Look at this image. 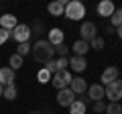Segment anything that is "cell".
Listing matches in <instances>:
<instances>
[{
	"label": "cell",
	"mask_w": 122,
	"mask_h": 114,
	"mask_svg": "<svg viewBox=\"0 0 122 114\" xmlns=\"http://www.w3.org/2000/svg\"><path fill=\"white\" fill-rule=\"evenodd\" d=\"M106 114H122L120 102H110V104H106Z\"/></svg>",
	"instance_id": "cell-22"
},
{
	"label": "cell",
	"mask_w": 122,
	"mask_h": 114,
	"mask_svg": "<svg viewBox=\"0 0 122 114\" xmlns=\"http://www.w3.org/2000/svg\"><path fill=\"white\" fill-rule=\"evenodd\" d=\"M94 112H98V114L106 112V104H104V100H102V102H94Z\"/></svg>",
	"instance_id": "cell-29"
},
{
	"label": "cell",
	"mask_w": 122,
	"mask_h": 114,
	"mask_svg": "<svg viewBox=\"0 0 122 114\" xmlns=\"http://www.w3.org/2000/svg\"><path fill=\"white\" fill-rule=\"evenodd\" d=\"M90 49L102 51V49H104V39H102V37H96V39H92V41H90Z\"/></svg>",
	"instance_id": "cell-25"
},
{
	"label": "cell",
	"mask_w": 122,
	"mask_h": 114,
	"mask_svg": "<svg viewBox=\"0 0 122 114\" xmlns=\"http://www.w3.org/2000/svg\"><path fill=\"white\" fill-rule=\"evenodd\" d=\"M16 94H18L16 83H10V86H6V88H4V92H2V98H4V100H8V102H12L14 98H16Z\"/></svg>",
	"instance_id": "cell-18"
},
{
	"label": "cell",
	"mask_w": 122,
	"mask_h": 114,
	"mask_svg": "<svg viewBox=\"0 0 122 114\" xmlns=\"http://www.w3.org/2000/svg\"><path fill=\"white\" fill-rule=\"evenodd\" d=\"M65 4H67V2L57 0V2H51V4L47 6V10H49V14H53V16H63V12H65Z\"/></svg>",
	"instance_id": "cell-16"
},
{
	"label": "cell",
	"mask_w": 122,
	"mask_h": 114,
	"mask_svg": "<svg viewBox=\"0 0 122 114\" xmlns=\"http://www.w3.org/2000/svg\"><path fill=\"white\" fill-rule=\"evenodd\" d=\"M110 22H112L110 26H114V29H118V26L122 25V8H116V10H114V14L110 16Z\"/></svg>",
	"instance_id": "cell-20"
},
{
	"label": "cell",
	"mask_w": 122,
	"mask_h": 114,
	"mask_svg": "<svg viewBox=\"0 0 122 114\" xmlns=\"http://www.w3.org/2000/svg\"><path fill=\"white\" fill-rule=\"evenodd\" d=\"M69 114H86V104L81 100H75L73 104L69 106Z\"/></svg>",
	"instance_id": "cell-19"
},
{
	"label": "cell",
	"mask_w": 122,
	"mask_h": 114,
	"mask_svg": "<svg viewBox=\"0 0 122 114\" xmlns=\"http://www.w3.org/2000/svg\"><path fill=\"white\" fill-rule=\"evenodd\" d=\"M37 79H39V83H49L51 82V73L43 67V69H39V73H37Z\"/></svg>",
	"instance_id": "cell-24"
},
{
	"label": "cell",
	"mask_w": 122,
	"mask_h": 114,
	"mask_svg": "<svg viewBox=\"0 0 122 114\" xmlns=\"http://www.w3.org/2000/svg\"><path fill=\"white\" fill-rule=\"evenodd\" d=\"M45 69H47L49 73H51V78H53V75L57 73V65H55V59H51V61H47V63H45Z\"/></svg>",
	"instance_id": "cell-28"
},
{
	"label": "cell",
	"mask_w": 122,
	"mask_h": 114,
	"mask_svg": "<svg viewBox=\"0 0 122 114\" xmlns=\"http://www.w3.org/2000/svg\"><path fill=\"white\" fill-rule=\"evenodd\" d=\"M87 98H90L92 102H102L104 100V86H102V83L90 86V88H87Z\"/></svg>",
	"instance_id": "cell-8"
},
{
	"label": "cell",
	"mask_w": 122,
	"mask_h": 114,
	"mask_svg": "<svg viewBox=\"0 0 122 114\" xmlns=\"http://www.w3.org/2000/svg\"><path fill=\"white\" fill-rule=\"evenodd\" d=\"M55 53H59L61 57H67V53H69V47H67L65 43H61V45H57V47H55Z\"/></svg>",
	"instance_id": "cell-27"
},
{
	"label": "cell",
	"mask_w": 122,
	"mask_h": 114,
	"mask_svg": "<svg viewBox=\"0 0 122 114\" xmlns=\"http://www.w3.org/2000/svg\"><path fill=\"white\" fill-rule=\"evenodd\" d=\"M14 83V71L10 67H0V86H10Z\"/></svg>",
	"instance_id": "cell-12"
},
{
	"label": "cell",
	"mask_w": 122,
	"mask_h": 114,
	"mask_svg": "<svg viewBox=\"0 0 122 114\" xmlns=\"http://www.w3.org/2000/svg\"><path fill=\"white\" fill-rule=\"evenodd\" d=\"M71 49H73V53H75L77 57H86V53L90 51V43H87V41H83V39H77V41L73 43V47H71Z\"/></svg>",
	"instance_id": "cell-17"
},
{
	"label": "cell",
	"mask_w": 122,
	"mask_h": 114,
	"mask_svg": "<svg viewBox=\"0 0 122 114\" xmlns=\"http://www.w3.org/2000/svg\"><path fill=\"white\" fill-rule=\"evenodd\" d=\"M30 47H33L30 43H18V47H16V55H20V57L29 55V53H30Z\"/></svg>",
	"instance_id": "cell-23"
},
{
	"label": "cell",
	"mask_w": 122,
	"mask_h": 114,
	"mask_svg": "<svg viewBox=\"0 0 122 114\" xmlns=\"http://www.w3.org/2000/svg\"><path fill=\"white\" fill-rule=\"evenodd\" d=\"M114 79H118V67H106V69L102 71V79H100L102 86H108Z\"/></svg>",
	"instance_id": "cell-13"
},
{
	"label": "cell",
	"mask_w": 122,
	"mask_h": 114,
	"mask_svg": "<svg viewBox=\"0 0 122 114\" xmlns=\"http://www.w3.org/2000/svg\"><path fill=\"white\" fill-rule=\"evenodd\" d=\"M8 63H10V69H12V71H16V69H20V67H22V57L14 53V55H10Z\"/></svg>",
	"instance_id": "cell-21"
},
{
	"label": "cell",
	"mask_w": 122,
	"mask_h": 114,
	"mask_svg": "<svg viewBox=\"0 0 122 114\" xmlns=\"http://www.w3.org/2000/svg\"><path fill=\"white\" fill-rule=\"evenodd\" d=\"M96 10H98V14H100V16H112L114 10H116V6H114L112 0H104V2H100V4H98Z\"/></svg>",
	"instance_id": "cell-10"
},
{
	"label": "cell",
	"mask_w": 122,
	"mask_h": 114,
	"mask_svg": "<svg viewBox=\"0 0 122 114\" xmlns=\"http://www.w3.org/2000/svg\"><path fill=\"white\" fill-rule=\"evenodd\" d=\"M30 33H43V22L37 21L35 25H33V29H30Z\"/></svg>",
	"instance_id": "cell-31"
},
{
	"label": "cell",
	"mask_w": 122,
	"mask_h": 114,
	"mask_svg": "<svg viewBox=\"0 0 122 114\" xmlns=\"http://www.w3.org/2000/svg\"><path fill=\"white\" fill-rule=\"evenodd\" d=\"M106 33H108V35H116V29H114V26H106Z\"/></svg>",
	"instance_id": "cell-32"
},
{
	"label": "cell",
	"mask_w": 122,
	"mask_h": 114,
	"mask_svg": "<svg viewBox=\"0 0 122 114\" xmlns=\"http://www.w3.org/2000/svg\"><path fill=\"white\" fill-rule=\"evenodd\" d=\"M29 114H43V112H39V110H33V112H29Z\"/></svg>",
	"instance_id": "cell-34"
},
{
	"label": "cell",
	"mask_w": 122,
	"mask_h": 114,
	"mask_svg": "<svg viewBox=\"0 0 122 114\" xmlns=\"http://www.w3.org/2000/svg\"><path fill=\"white\" fill-rule=\"evenodd\" d=\"M104 96L110 102H120V98H122V79L120 78L110 82L108 86H104Z\"/></svg>",
	"instance_id": "cell-3"
},
{
	"label": "cell",
	"mask_w": 122,
	"mask_h": 114,
	"mask_svg": "<svg viewBox=\"0 0 122 114\" xmlns=\"http://www.w3.org/2000/svg\"><path fill=\"white\" fill-rule=\"evenodd\" d=\"M8 39H10V31H4V29H0V45H4Z\"/></svg>",
	"instance_id": "cell-30"
},
{
	"label": "cell",
	"mask_w": 122,
	"mask_h": 114,
	"mask_svg": "<svg viewBox=\"0 0 122 114\" xmlns=\"http://www.w3.org/2000/svg\"><path fill=\"white\" fill-rule=\"evenodd\" d=\"M2 92H4V86H0V98H2Z\"/></svg>",
	"instance_id": "cell-35"
},
{
	"label": "cell",
	"mask_w": 122,
	"mask_h": 114,
	"mask_svg": "<svg viewBox=\"0 0 122 114\" xmlns=\"http://www.w3.org/2000/svg\"><path fill=\"white\" fill-rule=\"evenodd\" d=\"M55 65H57V71L67 69V65H69V59H67V57H59V59L55 61Z\"/></svg>",
	"instance_id": "cell-26"
},
{
	"label": "cell",
	"mask_w": 122,
	"mask_h": 114,
	"mask_svg": "<svg viewBox=\"0 0 122 114\" xmlns=\"http://www.w3.org/2000/svg\"><path fill=\"white\" fill-rule=\"evenodd\" d=\"M63 16H67L69 21H81V18L86 16V6H83L79 0H71V2L65 4V12H63Z\"/></svg>",
	"instance_id": "cell-2"
},
{
	"label": "cell",
	"mask_w": 122,
	"mask_h": 114,
	"mask_svg": "<svg viewBox=\"0 0 122 114\" xmlns=\"http://www.w3.org/2000/svg\"><path fill=\"white\" fill-rule=\"evenodd\" d=\"M79 33H81V39L87 41V43H90L92 39H96V37H98V29H96V25H94V22H90V21L81 22V29H79Z\"/></svg>",
	"instance_id": "cell-6"
},
{
	"label": "cell",
	"mask_w": 122,
	"mask_h": 114,
	"mask_svg": "<svg viewBox=\"0 0 122 114\" xmlns=\"http://www.w3.org/2000/svg\"><path fill=\"white\" fill-rule=\"evenodd\" d=\"M30 53H33V57H35L37 63H43V65H45L47 61L53 59V55H55V47H53L47 39H41V41H37V43L30 47Z\"/></svg>",
	"instance_id": "cell-1"
},
{
	"label": "cell",
	"mask_w": 122,
	"mask_h": 114,
	"mask_svg": "<svg viewBox=\"0 0 122 114\" xmlns=\"http://www.w3.org/2000/svg\"><path fill=\"white\" fill-rule=\"evenodd\" d=\"M75 102V94L71 92L69 88H63V90H59V92H57V104L59 106H71Z\"/></svg>",
	"instance_id": "cell-7"
},
{
	"label": "cell",
	"mask_w": 122,
	"mask_h": 114,
	"mask_svg": "<svg viewBox=\"0 0 122 114\" xmlns=\"http://www.w3.org/2000/svg\"><path fill=\"white\" fill-rule=\"evenodd\" d=\"M16 25H18V21L14 14H2L0 16V29H4V31H12Z\"/></svg>",
	"instance_id": "cell-11"
},
{
	"label": "cell",
	"mask_w": 122,
	"mask_h": 114,
	"mask_svg": "<svg viewBox=\"0 0 122 114\" xmlns=\"http://www.w3.org/2000/svg\"><path fill=\"white\" fill-rule=\"evenodd\" d=\"M51 82H53V88H57V90L69 88V82H71V73H69V69H61V71H57V73L51 78Z\"/></svg>",
	"instance_id": "cell-5"
},
{
	"label": "cell",
	"mask_w": 122,
	"mask_h": 114,
	"mask_svg": "<svg viewBox=\"0 0 122 114\" xmlns=\"http://www.w3.org/2000/svg\"><path fill=\"white\" fill-rule=\"evenodd\" d=\"M116 35H118V39H122V25L116 29Z\"/></svg>",
	"instance_id": "cell-33"
},
{
	"label": "cell",
	"mask_w": 122,
	"mask_h": 114,
	"mask_svg": "<svg viewBox=\"0 0 122 114\" xmlns=\"http://www.w3.org/2000/svg\"><path fill=\"white\" fill-rule=\"evenodd\" d=\"M69 90L75 94V96H79V94H86V90H87L86 79H83V78H71V82H69Z\"/></svg>",
	"instance_id": "cell-9"
},
{
	"label": "cell",
	"mask_w": 122,
	"mask_h": 114,
	"mask_svg": "<svg viewBox=\"0 0 122 114\" xmlns=\"http://www.w3.org/2000/svg\"><path fill=\"white\" fill-rule=\"evenodd\" d=\"M69 67L73 71H77V73H81L83 69L87 67V61H86V57H77V55H73L69 59Z\"/></svg>",
	"instance_id": "cell-14"
},
{
	"label": "cell",
	"mask_w": 122,
	"mask_h": 114,
	"mask_svg": "<svg viewBox=\"0 0 122 114\" xmlns=\"http://www.w3.org/2000/svg\"><path fill=\"white\" fill-rule=\"evenodd\" d=\"M47 35H49L47 41L53 45V47H57V45H61L63 41H65V37H63V31H61V29H51Z\"/></svg>",
	"instance_id": "cell-15"
},
{
	"label": "cell",
	"mask_w": 122,
	"mask_h": 114,
	"mask_svg": "<svg viewBox=\"0 0 122 114\" xmlns=\"http://www.w3.org/2000/svg\"><path fill=\"white\" fill-rule=\"evenodd\" d=\"M30 35H33V33H30V26L29 25H22V22L16 25L12 31H10V39H14L16 43H29Z\"/></svg>",
	"instance_id": "cell-4"
}]
</instances>
